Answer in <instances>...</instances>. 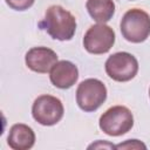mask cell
I'll use <instances>...</instances> for the list:
<instances>
[{"mask_svg": "<svg viewBox=\"0 0 150 150\" xmlns=\"http://www.w3.org/2000/svg\"><path fill=\"white\" fill-rule=\"evenodd\" d=\"M40 27H42L53 39L68 41L75 34L76 19L69 11L59 5H53L47 8L45 19L40 22Z\"/></svg>", "mask_w": 150, "mask_h": 150, "instance_id": "1", "label": "cell"}, {"mask_svg": "<svg viewBox=\"0 0 150 150\" xmlns=\"http://www.w3.org/2000/svg\"><path fill=\"white\" fill-rule=\"evenodd\" d=\"M120 27L127 41L141 43L150 35V15L143 9L131 8L124 13Z\"/></svg>", "mask_w": 150, "mask_h": 150, "instance_id": "2", "label": "cell"}, {"mask_svg": "<svg viewBox=\"0 0 150 150\" xmlns=\"http://www.w3.org/2000/svg\"><path fill=\"white\" fill-rule=\"evenodd\" d=\"M100 129L109 136H122L134 125L132 112L124 105H114L105 110L98 121Z\"/></svg>", "mask_w": 150, "mask_h": 150, "instance_id": "3", "label": "cell"}, {"mask_svg": "<svg viewBox=\"0 0 150 150\" xmlns=\"http://www.w3.org/2000/svg\"><path fill=\"white\" fill-rule=\"evenodd\" d=\"M107 100V88L97 79L82 81L76 89V103L86 112L97 110Z\"/></svg>", "mask_w": 150, "mask_h": 150, "instance_id": "4", "label": "cell"}, {"mask_svg": "<svg viewBox=\"0 0 150 150\" xmlns=\"http://www.w3.org/2000/svg\"><path fill=\"white\" fill-rule=\"evenodd\" d=\"M104 66L107 75L117 82H128L132 80L138 71L137 59L127 52H118L110 55Z\"/></svg>", "mask_w": 150, "mask_h": 150, "instance_id": "5", "label": "cell"}, {"mask_svg": "<svg viewBox=\"0 0 150 150\" xmlns=\"http://www.w3.org/2000/svg\"><path fill=\"white\" fill-rule=\"evenodd\" d=\"M64 108L62 102L52 95L39 96L32 107L33 118L41 125L50 127L56 124L63 117Z\"/></svg>", "mask_w": 150, "mask_h": 150, "instance_id": "6", "label": "cell"}, {"mask_svg": "<svg viewBox=\"0 0 150 150\" xmlns=\"http://www.w3.org/2000/svg\"><path fill=\"white\" fill-rule=\"evenodd\" d=\"M115 43V32L104 23L91 26L83 36V47L90 54L108 53Z\"/></svg>", "mask_w": 150, "mask_h": 150, "instance_id": "7", "label": "cell"}, {"mask_svg": "<svg viewBox=\"0 0 150 150\" xmlns=\"http://www.w3.org/2000/svg\"><path fill=\"white\" fill-rule=\"evenodd\" d=\"M25 62L30 70L45 74L50 71L53 66L57 62V54L47 47H34L26 53Z\"/></svg>", "mask_w": 150, "mask_h": 150, "instance_id": "8", "label": "cell"}, {"mask_svg": "<svg viewBox=\"0 0 150 150\" xmlns=\"http://www.w3.org/2000/svg\"><path fill=\"white\" fill-rule=\"evenodd\" d=\"M49 79L52 84L56 88L68 89L76 83L79 79V69L70 61H57L49 71Z\"/></svg>", "mask_w": 150, "mask_h": 150, "instance_id": "9", "label": "cell"}, {"mask_svg": "<svg viewBox=\"0 0 150 150\" xmlns=\"http://www.w3.org/2000/svg\"><path fill=\"white\" fill-rule=\"evenodd\" d=\"M7 143L13 150H28L35 143V134L30 127L16 123L9 129Z\"/></svg>", "mask_w": 150, "mask_h": 150, "instance_id": "10", "label": "cell"}, {"mask_svg": "<svg viewBox=\"0 0 150 150\" xmlns=\"http://www.w3.org/2000/svg\"><path fill=\"white\" fill-rule=\"evenodd\" d=\"M86 7L89 15L98 23L108 22L115 13L112 0H87Z\"/></svg>", "mask_w": 150, "mask_h": 150, "instance_id": "11", "label": "cell"}, {"mask_svg": "<svg viewBox=\"0 0 150 150\" xmlns=\"http://www.w3.org/2000/svg\"><path fill=\"white\" fill-rule=\"evenodd\" d=\"M6 4L15 11H26L30 8L35 0H5Z\"/></svg>", "mask_w": 150, "mask_h": 150, "instance_id": "12", "label": "cell"}, {"mask_svg": "<svg viewBox=\"0 0 150 150\" xmlns=\"http://www.w3.org/2000/svg\"><path fill=\"white\" fill-rule=\"evenodd\" d=\"M115 149H146V146L138 139H127L125 142L115 145Z\"/></svg>", "mask_w": 150, "mask_h": 150, "instance_id": "13", "label": "cell"}, {"mask_svg": "<svg viewBox=\"0 0 150 150\" xmlns=\"http://www.w3.org/2000/svg\"><path fill=\"white\" fill-rule=\"evenodd\" d=\"M91 148H115V145H112V144H109V143H102V141H98L97 143H93L91 145H89V149H91Z\"/></svg>", "mask_w": 150, "mask_h": 150, "instance_id": "14", "label": "cell"}, {"mask_svg": "<svg viewBox=\"0 0 150 150\" xmlns=\"http://www.w3.org/2000/svg\"><path fill=\"white\" fill-rule=\"evenodd\" d=\"M149 96H150V89H149Z\"/></svg>", "mask_w": 150, "mask_h": 150, "instance_id": "15", "label": "cell"}]
</instances>
